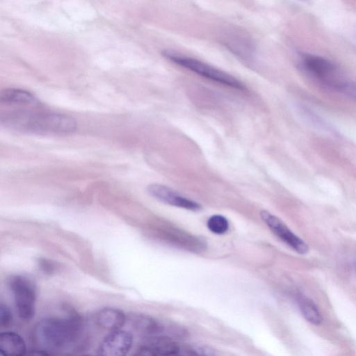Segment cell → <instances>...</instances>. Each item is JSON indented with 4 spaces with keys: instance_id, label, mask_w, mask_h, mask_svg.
Wrapping results in <instances>:
<instances>
[{
    "instance_id": "6da1fadb",
    "label": "cell",
    "mask_w": 356,
    "mask_h": 356,
    "mask_svg": "<svg viewBox=\"0 0 356 356\" xmlns=\"http://www.w3.org/2000/svg\"><path fill=\"white\" fill-rule=\"evenodd\" d=\"M81 323L74 315L44 318L34 327V340L41 350L49 353L70 354L83 343L85 332Z\"/></svg>"
},
{
    "instance_id": "7a4b0ae2",
    "label": "cell",
    "mask_w": 356,
    "mask_h": 356,
    "mask_svg": "<svg viewBox=\"0 0 356 356\" xmlns=\"http://www.w3.org/2000/svg\"><path fill=\"white\" fill-rule=\"evenodd\" d=\"M5 126L19 131L36 133H70L76 129L75 120L66 115L17 111L1 117Z\"/></svg>"
},
{
    "instance_id": "3957f363",
    "label": "cell",
    "mask_w": 356,
    "mask_h": 356,
    "mask_svg": "<svg viewBox=\"0 0 356 356\" xmlns=\"http://www.w3.org/2000/svg\"><path fill=\"white\" fill-rule=\"evenodd\" d=\"M163 56L172 63L213 81L238 90L245 88L234 76L197 59L171 51L163 52Z\"/></svg>"
},
{
    "instance_id": "277c9868",
    "label": "cell",
    "mask_w": 356,
    "mask_h": 356,
    "mask_svg": "<svg viewBox=\"0 0 356 356\" xmlns=\"http://www.w3.org/2000/svg\"><path fill=\"white\" fill-rule=\"evenodd\" d=\"M15 309L19 317L25 321L31 320L35 314L36 288L29 278L15 275L9 280Z\"/></svg>"
},
{
    "instance_id": "5b68a950",
    "label": "cell",
    "mask_w": 356,
    "mask_h": 356,
    "mask_svg": "<svg viewBox=\"0 0 356 356\" xmlns=\"http://www.w3.org/2000/svg\"><path fill=\"white\" fill-rule=\"evenodd\" d=\"M261 217L270 230L284 243L298 254H307L308 245L295 234L280 218L267 211L261 212Z\"/></svg>"
},
{
    "instance_id": "8992f818",
    "label": "cell",
    "mask_w": 356,
    "mask_h": 356,
    "mask_svg": "<svg viewBox=\"0 0 356 356\" xmlns=\"http://www.w3.org/2000/svg\"><path fill=\"white\" fill-rule=\"evenodd\" d=\"M133 343V335L127 330L112 331L101 341L97 356H127Z\"/></svg>"
},
{
    "instance_id": "52a82bcc",
    "label": "cell",
    "mask_w": 356,
    "mask_h": 356,
    "mask_svg": "<svg viewBox=\"0 0 356 356\" xmlns=\"http://www.w3.org/2000/svg\"><path fill=\"white\" fill-rule=\"evenodd\" d=\"M147 191L152 196L163 203L191 211L201 209V206L196 202L179 195L165 186L153 184L148 186Z\"/></svg>"
},
{
    "instance_id": "ba28073f",
    "label": "cell",
    "mask_w": 356,
    "mask_h": 356,
    "mask_svg": "<svg viewBox=\"0 0 356 356\" xmlns=\"http://www.w3.org/2000/svg\"><path fill=\"white\" fill-rule=\"evenodd\" d=\"M127 316L120 309L114 307H105L95 315V322L102 329L115 331L121 330L125 324Z\"/></svg>"
},
{
    "instance_id": "9c48e42d",
    "label": "cell",
    "mask_w": 356,
    "mask_h": 356,
    "mask_svg": "<svg viewBox=\"0 0 356 356\" xmlns=\"http://www.w3.org/2000/svg\"><path fill=\"white\" fill-rule=\"evenodd\" d=\"M0 353L2 356H25L27 353L23 337L15 332H1Z\"/></svg>"
},
{
    "instance_id": "30bf717a",
    "label": "cell",
    "mask_w": 356,
    "mask_h": 356,
    "mask_svg": "<svg viewBox=\"0 0 356 356\" xmlns=\"http://www.w3.org/2000/svg\"><path fill=\"white\" fill-rule=\"evenodd\" d=\"M1 102L19 104H36L37 99L29 92L18 88H7L1 91Z\"/></svg>"
},
{
    "instance_id": "8fae6325",
    "label": "cell",
    "mask_w": 356,
    "mask_h": 356,
    "mask_svg": "<svg viewBox=\"0 0 356 356\" xmlns=\"http://www.w3.org/2000/svg\"><path fill=\"white\" fill-rule=\"evenodd\" d=\"M151 347L159 356H174L176 355L179 347L178 343L166 336H155L153 337Z\"/></svg>"
},
{
    "instance_id": "7c38bea8",
    "label": "cell",
    "mask_w": 356,
    "mask_h": 356,
    "mask_svg": "<svg viewBox=\"0 0 356 356\" xmlns=\"http://www.w3.org/2000/svg\"><path fill=\"white\" fill-rule=\"evenodd\" d=\"M134 327L143 334L155 335L163 330L161 324L154 318L146 315H136L133 321Z\"/></svg>"
},
{
    "instance_id": "4fadbf2b",
    "label": "cell",
    "mask_w": 356,
    "mask_h": 356,
    "mask_svg": "<svg viewBox=\"0 0 356 356\" xmlns=\"http://www.w3.org/2000/svg\"><path fill=\"white\" fill-rule=\"evenodd\" d=\"M300 311L305 319L314 325H319L322 322V316L315 303L305 297L298 299Z\"/></svg>"
},
{
    "instance_id": "5bb4252c",
    "label": "cell",
    "mask_w": 356,
    "mask_h": 356,
    "mask_svg": "<svg viewBox=\"0 0 356 356\" xmlns=\"http://www.w3.org/2000/svg\"><path fill=\"white\" fill-rule=\"evenodd\" d=\"M207 227L213 233L222 234L229 229V222L226 218L221 215H213L207 220Z\"/></svg>"
},
{
    "instance_id": "9a60e30c",
    "label": "cell",
    "mask_w": 356,
    "mask_h": 356,
    "mask_svg": "<svg viewBox=\"0 0 356 356\" xmlns=\"http://www.w3.org/2000/svg\"><path fill=\"white\" fill-rule=\"evenodd\" d=\"M13 314L10 308L3 304L0 305V326L8 327L13 322Z\"/></svg>"
},
{
    "instance_id": "2e32d148",
    "label": "cell",
    "mask_w": 356,
    "mask_h": 356,
    "mask_svg": "<svg viewBox=\"0 0 356 356\" xmlns=\"http://www.w3.org/2000/svg\"><path fill=\"white\" fill-rule=\"evenodd\" d=\"M134 356H159L149 346H142L135 353Z\"/></svg>"
},
{
    "instance_id": "e0dca14e",
    "label": "cell",
    "mask_w": 356,
    "mask_h": 356,
    "mask_svg": "<svg viewBox=\"0 0 356 356\" xmlns=\"http://www.w3.org/2000/svg\"><path fill=\"white\" fill-rule=\"evenodd\" d=\"M195 352L200 356H213L215 354L209 348H196Z\"/></svg>"
},
{
    "instance_id": "ac0fdd59",
    "label": "cell",
    "mask_w": 356,
    "mask_h": 356,
    "mask_svg": "<svg viewBox=\"0 0 356 356\" xmlns=\"http://www.w3.org/2000/svg\"><path fill=\"white\" fill-rule=\"evenodd\" d=\"M25 356H51L50 354L43 350H34L29 352Z\"/></svg>"
},
{
    "instance_id": "d6986e66",
    "label": "cell",
    "mask_w": 356,
    "mask_h": 356,
    "mask_svg": "<svg viewBox=\"0 0 356 356\" xmlns=\"http://www.w3.org/2000/svg\"><path fill=\"white\" fill-rule=\"evenodd\" d=\"M83 356H90V355H83Z\"/></svg>"
},
{
    "instance_id": "ffe728a7",
    "label": "cell",
    "mask_w": 356,
    "mask_h": 356,
    "mask_svg": "<svg viewBox=\"0 0 356 356\" xmlns=\"http://www.w3.org/2000/svg\"><path fill=\"white\" fill-rule=\"evenodd\" d=\"M174 356H178V355H174Z\"/></svg>"
},
{
    "instance_id": "44dd1931",
    "label": "cell",
    "mask_w": 356,
    "mask_h": 356,
    "mask_svg": "<svg viewBox=\"0 0 356 356\" xmlns=\"http://www.w3.org/2000/svg\"><path fill=\"white\" fill-rule=\"evenodd\" d=\"M355 267H356V264H355Z\"/></svg>"
}]
</instances>
